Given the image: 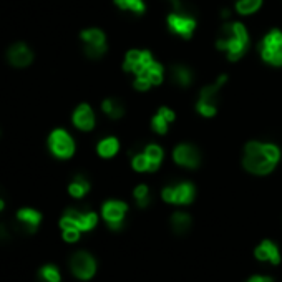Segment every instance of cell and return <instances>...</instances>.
<instances>
[{
    "mask_svg": "<svg viewBox=\"0 0 282 282\" xmlns=\"http://www.w3.org/2000/svg\"><path fill=\"white\" fill-rule=\"evenodd\" d=\"M259 60L271 68H282V28L272 27L256 45Z\"/></svg>",
    "mask_w": 282,
    "mask_h": 282,
    "instance_id": "obj_4",
    "label": "cell"
},
{
    "mask_svg": "<svg viewBox=\"0 0 282 282\" xmlns=\"http://www.w3.org/2000/svg\"><path fill=\"white\" fill-rule=\"evenodd\" d=\"M39 281L40 282H62V274L57 266L47 264L39 271Z\"/></svg>",
    "mask_w": 282,
    "mask_h": 282,
    "instance_id": "obj_28",
    "label": "cell"
},
{
    "mask_svg": "<svg viewBox=\"0 0 282 282\" xmlns=\"http://www.w3.org/2000/svg\"><path fill=\"white\" fill-rule=\"evenodd\" d=\"M171 161L181 170L195 171L203 163V153L199 146L191 141H179L171 150Z\"/></svg>",
    "mask_w": 282,
    "mask_h": 282,
    "instance_id": "obj_9",
    "label": "cell"
},
{
    "mask_svg": "<svg viewBox=\"0 0 282 282\" xmlns=\"http://www.w3.org/2000/svg\"><path fill=\"white\" fill-rule=\"evenodd\" d=\"M165 23H166L168 32H170L171 35L178 37V39L183 42H189L196 35L199 20L193 14L184 10V8H179V10L168 12Z\"/></svg>",
    "mask_w": 282,
    "mask_h": 282,
    "instance_id": "obj_5",
    "label": "cell"
},
{
    "mask_svg": "<svg viewBox=\"0 0 282 282\" xmlns=\"http://www.w3.org/2000/svg\"><path fill=\"white\" fill-rule=\"evenodd\" d=\"M121 151V140L116 134H107L102 136L95 145V153L100 159H113Z\"/></svg>",
    "mask_w": 282,
    "mask_h": 282,
    "instance_id": "obj_19",
    "label": "cell"
},
{
    "mask_svg": "<svg viewBox=\"0 0 282 282\" xmlns=\"http://www.w3.org/2000/svg\"><path fill=\"white\" fill-rule=\"evenodd\" d=\"M282 161V148L271 140H249L244 143L241 166L247 174L264 178L272 174Z\"/></svg>",
    "mask_w": 282,
    "mask_h": 282,
    "instance_id": "obj_1",
    "label": "cell"
},
{
    "mask_svg": "<svg viewBox=\"0 0 282 282\" xmlns=\"http://www.w3.org/2000/svg\"><path fill=\"white\" fill-rule=\"evenodd\" d=\"M254 256L260 262H271L274 266L281 262L279 246L274 241H271V239H264L262 242L258 244V247L254 249Z\"/></svg>",
    "mask_w": 282,
    "mask_h": 282,
    "instance_id": "obj_20",
    "label": "cell"
},
{
    "mask_svg": "<svg viewBox=\"0 0 282 282\" xmlns=\"http://www.w3.org/2000/svg\"><path fill=\"white\" fill-rule=\"evenodd\" d=\"M176 118H178V115H176V111L171 107H168V105L158 107L156 111L150 118L151 133H154L156 136H166L170 133L171 126L174 125Z\"/></svg>",
    "mask_w": 282,
    "mask_h": 282,
    "instance_id": "obj_15",
    "label": "cell"
},
{
    "mask_svg": "<svg viewBox=\"0 0 282 282\" xmlns=\"http://www.w3.org/2000/svg\"><path fill=\"white\" fill-rule=\"evenodd\" d=\"M100 110L110 121H120L126 116V107L116 96H107L100 103Z\"/></svg>",
    "mask_w": 282,
    "mask_h": 282,
    "instance_id": "obj_22",
    "label": "cell"
},
{
    "mask_svg": "<svg viewBox=\"0 0 282 282\" xmlns=\"http://www.w3.org/2000/svg\"><path fill=\"white\" fill-rule=\"evenodd\" d=\"M35 60V53L25 42H15L7 50V62L14 68H27Z\"/></svg>",
    "mask_w": 282,
    "mask_h": 282,
    "instance_id": "obj_17",
    "label": "cell"
},
{
    "mask_svg": "<svg viewBox=\"0 0 282 282\" xmlns=\"http://www.w3.org/2000/svg\"><path fill=\"white\" fill-rule=\"evenodd\" d=\"M141 150H143V153H145L146 159H148L150 174H153V173H156L159 168L163 166V163H165V158H166L165 148L156 141H150V143H146Z\"/></svg>",
    "mask_w": 282,
    "mask_h": 282,
    "instance_id": "obj_21",
    "label": "cell"
},
{
    "mask_svg": "<svg viewBox=\"0 0 282 282\" xmlns=\"http://www.w3.org/2000/svg\"><path fill=\"white\" fill-rule=\"evenodd\" d=\"M5 239H8V231L5 226L0 224V241H5Z\"/></svg>",
    "mask_w": 282,
    "mask_h": 282,
    "instance_id": "obj_32",
    "label": "cell"
},
{
    "mask_svg": "<svg viewBox=\"0 0 282 282\" xmlns=\"http://www.w3.org/2000/svg\"><path fill=\"white\" fill-rule=\"evenodd\" d=\"M227 82H229V75L222 71L211 83L201 87L195 102V111L197 113V116L204 118V120H211L217 115L221 90L227 85Z\"/></svg>",
    "mask_w": 282,
    "mask_h": 282,
    "instance_id": "obj_3",
    "label": "cell"
},
{
    "mask_svg": "<svg viewBox=\"0 0 282 282\" xmlns=\"http://www.w3.org/2000/svg\"><path fill=\"white\" fill-rule=\"evenodd\" d=\"M196 186L191 181H174V183L165 184L161 189V199L171 206H189L196 199Z\"/></svg>",
    "mask_w": 282,
    "mask_h": 282,
    "instance_id": "obj_8",
    "label": "cell"
},
{
    "mask_svg": "<svg viewBox=\"0 0 282 282\" xmlns=\"http://www.w3.org/2000/svg\"><path fill=\"white\" fill-rule=\"evenodd\" d=\"M70 120H71V126L80 133H91L96 128V123H98L95 108L87 102L78 103L77 107L73 108Z\"/></svg>",
    "mask_w": 282,
    "mask_h": 282,
    "instance_id": "obj_13",
    "label": "cell"
},
{
    "mask_svg": "<svg viewBox=\"0 0 282 282\" xmlns=\"http://www.w3.org/2000/svg\"><path fill=\"white\" fill-rule=\"evenodd\" d=\"M170 224L171 229L174 231L176 234H186L189 229H191L193 219L191 216L186 211H174L170 217Z\"/></svg>",
    "mask_w": 282,
    "mask_h": 282,
    "instance_id": "obj_26",
    "label": "cell"
},
{
    "mask_svg": "<svg viewBox=\"0 0 282 282\" xmlns=\"http://www.w3.org/2000/svg\"><path fill=\"white\" fill-rule=\"evenodd\" d=\"M247 282H274V279L269 276H252Z\"/></svg>",
    "mask_w": 282,
    "mask_h": 282,
    "instance_id": "obj_30",
    "label": "cell"
},
{
    "mask_svg": "<svg viewBox=\"0 0 282 282\" xmlns=\"http://www.w3.org/2000/svg\"><path fill=\"white\" fill-rule=\"evenodd\" d=\"M98 214L91 209H80V208H68L65 209V213L60 217V227L66 229V227H75L80 229L82 233H88V231L95 229L98 224Z\"/></svg>",
    "mask_w": 282,
    "mask_h": 282,
    "instance_id": "obj_10",
    "label": "cell"
},
{
    "mask_svg": "<svg viewBox=\"0 0 282 282\" xmlns=\"http://www.w3.org/2000/svg\"><path fill=\"white\" fill-rule=\"evenodd\" d=\"M130 206L121 199H108L102 204V219L111 231H121L128 216Z\"/></svg>",
    "mask_w": 282,
    "mask_h": 282,
    "instance_id": "obj_12",
    "label": "cell"
},
{
    "mask_svg": "<svg viewBox=\"0 0 282 282\" xmlns=\"http://www.w3.org/2000/svg\"><path fill=\"white\" fill-rule=\"evenodd\" d=\"M15 222L23 233L35 234L42 224V213L33 208H22L15 214Z\"/></svg>",
    "mask_w": 282,
    "mask_h": 282,
    "instance_id": "obj_18",
    "label": "cell"
},
{
    "mask_svg": "<svg viewBox=\"0 0 282 282\" xmlns=\"http://www.w3.org/2000/svg\"><path fill=\"white\" fill-rule=\"evenodd\" d=\"M48 153L58 161H68L77 153V141L66 128H53L47 138Z\"/></svg>",
    "mask_w": 282,
    "mask_h": 282,
    "instance_id": "obj_6",
    "label": "cell"
},
{
    "mask_svg": "<svg viewBox=\"0 0 282 282\" xmlns=\"http://www.w3.org/2000/svg\"><path fill=\"white\" fill-rule=\"evenodd\" d=\"M168 78L171 80V83L179 90H188L195 85L196 82V73L188 63L178 62L173 63V65L168 68Z\"/></svg>",
    "mask_w": 282,
    "mask_h": 282,
    "instance_id": "obj_16",
    "label": "cell"
},
{
    "mask_svg": "<svg viewBox=\"0 0 282 282\" xmlns=\"http://www.w3.org/2000/svg\"><path fill=\"white\" fill-rule=\"evenodd\" d=\"M154 60L156 58H154L153 52L150 48L133 47L125 52L123 62H121V70L130 77H134V75L141 73L146 66H150Z\"/></svg>",
    "mask_w": 282,
    "mask_h": 282,
    "instance_id": "obj_11",
    "label": "cell"
},
{
    "mask_svg": "<svg viewBox=\"0 0 282 282\" xmlns=\"http://www.w3.org/2000/svg\"><path fill=\"white\" fill-rule=\"evenodd\" d=\"M66 189H68V195L73 197V199H83V197L90 193L91 183L85 174L78 173V174H75L73 178H71Z\"/></svg>",
    "mask_w": 282,
    "mask_h": 282,
    "instance_id": "obj_23",
    "label": "cell"
},
{
    "mask_svg": "<svg viewBox=\"0 0 282 282\" xmlns=\"http://www.w3.org/2000/svg\"><path fill=\"white\" fill-rule=\"evenodd\" d=\"M251 32L242 20H226L221 25L217 37L214 40V47L229 63L241 62L249 53L252 47Z\"/></svg>",
    "mask_w": 282,
    "mask_h": 282,
    "instance_id": "obj_2",
    "label": "cell"
},
{
    "mask_svg": "<svg viewBox=\"0 0 282 282\" xmlns=\"http://www.w3.org/2000/svg\"><path fill=\"white\" fill-rule=\"evenodd\" d=\"M82 50L90 60H102L108 52V37L107 32L100 27H87L80 32Z\"/></svg>",
    "mask_w": 282,
    "mask_h": 282,
    "instance_id": "obj_7",
    "label": "cell"
},
{
    "mask_svg": "<svg viewBox=\"0 0 282 282\" xmlns=\"http://www.w3.org/2000/svg\"><path fill=\"white\" fill-rule=\"evenodd\" d=\"M0 136H2V130H0Z\"/></svg>",
    "mask_w": 282,
    "mask_h": 282,
    "instance_id": "obj_33",
    "label": "cell"
},
{
    "mask_svg": "<svg viewBox=\"0 0 282 282\" xmlns=\"http://www.w3.org/2000/svg\"><path fill=\"white\" fill-rule=\"evenodd\" d=\"M70 271L77 279L88 281L91 279L96 272V260L90 252L77 251L70 258Z\"/></svg>",
    "mask_w": 282,
    "mask_h": 282,
    "instance_id": "obj_14",
    "label": "cell"
},
{
    "mask_svg": "<svg viewBox=\"0 0 282 282\" xmlns=\"http://www.w3.org/2000/svg\"><path fill=\"white\" fill-rule=\"evenodd\" d=\"M166 2L171 5V10H179V8H184L183 7V0H166Z\"/></svg>",
    "mask_w": 282,
    "mask_h": 282,
    "instance_id": "obj_31",
    "label": "cell"
},
{
    "mask_svg": "<svg viewBox=\"0 0 282 282\" xmlns=\"http://www.w3.org/2000/svg\"><path fill=\"white\" fill-rule=\"evenodd\" d=\"M82 236V231L75 229V227H66V229H62V238L65 239L66 242H77Z\"/></svg>",
    "mask_w": 282,
    "mask_h": 282,
    "instance_id": "obj_29",
    "label": "cell"
},
{
    "mask_svg": "<svg viewBox=\"0 0 282 282\" xmlns=\"http://www.w3.org/2000/svg\"><path fill=\"white\" fill-rule=\"evenodd\" d=\"M113 5H115L120 12L131 14L134 17L145 15L146 10H148L146 0H113Z\"/></svg>",
    "mask_w": 282,
    "mask_h": 282,
    "instance_id": "obj_25",
    "label": "cell"
},
{
    "mask_svg": "<svg viewBox=\"0 0 282 282\" xmlns=\"http://www.w3.org/2000/svg\"><path fill=\"white\" fill-rule=\"evenodd\" d=\"M133 199L140 209L148 208L151 203V189L146 183H140L133 188Z\"/></svg>",
    "mask_w": 282,
    "mask_h": 282,
    "instance_id": "obj_27",
    "label": "cell"
},
{
    "mask_svg": "<svg viewBox=\"0 0 282 282\" xmlns=\"http://www.w3.org/2000/svg\"><path fill=\"white\" fill-rule=\"evenodd\" d=\"M262 7L264 0H234L233 3L234 14L241 19H249V17L259 14Z\"/></svg>",
    "mask_w": 282,
    "mask_h": 282,
    "instance_id": "obj_24",
    "label": "cell"
}]
</instances>
